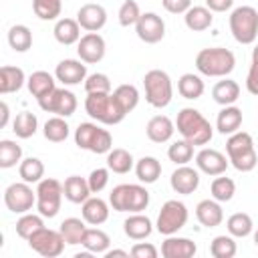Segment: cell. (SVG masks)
Here are the masks:
<instances>
[{"label": "cell", "instance_id": "6da1fadb", "mask_svg": "<svg viewBox=\"0 0 258 258\" xmlns=\"http://www.w3.org/2000/svg\"><path fill=\"white\" fill-rule=\"evenodd\" d=\"M175 127L179 135L191 145H206L212 141V125L198 109H191V107L181 109L177 113Z\"/></svg>", "mask_w": 258, "mask_h": 258}, {"label": "cell", "instance_id": "7a4b0ae2", "mask_svg": "<svg viewBox=\"0 0 258 258\" xmlns=\"http://www.w3.org/2000/svg\"><path fill=\"white\" fill-rule=\"evenodd\" d=\"M234 64H236L234 52L222 46L204 48L196 56V67L206 77H226L234 71Z\"/></svg>", "mask_w": 258, "mask_h": 258}, {"label": "cell", "instance_id": "3957f363", "mask_svg": "<svg viewBox=\"0 0 258 258\" xmlns=\"http://www.w3.org/2000/svg\"><path fill=\"white\" fill-rule=\"evenodd\" d=\"M85 109L93 119L105 125H117L127 115L111 93H87Z\"/></svg>", "mask_w": 258, "mask_h": 258}, {"label": "cell", "instance_id": "277c9868", "mask_svg": "<svg viewBox=\"0 0 258 258\" xmlns=\"http://www.w3.org/2000/svg\"><path fill=\"white\" fill-rule=\"evenodd\" d=\"M226 151H228V159L232 161V165L238 171H252L258 163V155L254 149V141L252 135L246 131H236L230 135L228 143H226Z\"/></svg>", "mask_w": 258, "mask_h": 258}, {"label": "cell", "instance_id": "5b68a950", "mask_svg": "<svg viewBox=\"0 0 258 258\" xmlns=\"http://www.w3.org/2000/svg\"><path fill=\"white\" fill-rule=\"evenodd\" d=\"M109 204L117 212L139 214L149 206V191L137 183H121L109 194Z\"/></svg>", "mask_w": 258, "mask_h": 258}, {"label": "cell", "instance_id": "8992f818", "mask_svg": "<svg viewBox=\"0 0 258 258\" xmlns=\"http://www.w3.org/2000/svg\"><path fill=\"white\" fill-rule=\"evenodd\" d=\"M143 87H145V99L151 107L163 109L169 105L171 95H173V87H171V79L165 71L153 69V71L145 73Z\"/></svg>", "mask_w": 258, "mask_h": 258}, {"label": "cell", "instance_id": "52a82bcc", "mask_svg": "<svg viewBox=\"0 0 258 258\" xmlns=\"http://www.w3.org/2000/svg\"><path fill=\"white\" fill-rule=\"evenodd\" d=\"M232 36L240 44H252L258 36V10L252 6H238L230 14Z\"/></svg>", "mask_w": 258, "mask_h": 258}, {"label": "cell", "instance_id": "ba28073f", "mask_svg": "<svg viewBox=\"0 0 258 258\" xmlns=\"http://www.w3.org/2000/svg\"><path fill=\"white\" fill-rule=\"evenodd\" d=\"M75 143L81 149L93 153H109L113 149V137L107 129L97 127L95 123H81L75 131Z\"/></svg>", "mask_w": 258, "mask_h": 258}, {"label": "cell", "instance_id": "9c48e42d", "mask_svg": "<svg viewBox=\"0 0 258 258\" xmlns=\"http://www.w3.org/2000/svg\"><path fill=\"white\" fill-rule=\"evenodd\" d=\"M62 183L52 179V177H44L38 181L36 187V208L38 214L44 218H54L60 210V200H62Z\"/></svg>", "mask_w": 258, "mask_h": 258}, {"label": "cell", "instance_id": "30bf717a", "mask_svg": "<svg viewBox=\"0 0 258 258\" xmlns=\"http://www.w3.org/2000/svg\"><path fill=\"white\" fill-rule=\"evenodd\" d=\"M187 222V208L185 204L177 202V200H167L161 206V212L157 216V232L163 236H171L177 230H181Z\"/></svg>", "mask_w": 258, "mask_h": 258}, {"label": "cell", "instance_id": "8fae6325", "mask_svg": "<svg viewBox=\"0 0 258 258\" xmlns=\"http://www.w3.org/2000/svg\"><path fill=\"white\" fill-rule=\"evenodd\" d=\"M64 238L60 234V230H50V228H40L38 232H34L30 238H28V246L38 252L40 256H46V258H54L58 254H62L64 250Z\"/></svg>", "mask_w": 258, "mask_h": 258}, {"label": "cell", "instance_id": "7c38bea8", "mask_svg": "<svg viewBox=\"0 0 258 258\" xmlns=\"http://www.w3.org/2000/svg\"><path fill=\"white\" fill-rule=\"evenodd\" d=\"M38 105L46 113H54L58 117H71L77 109V97L67 89H54L48 95L40 97Z\"/></svg>", "mask_w": 258, "mask_h": 258}, {"label": "cell", "instance_id": "4fadbf2b", "mask_svg": "<svg viewBox=\"0 0 258 258\" xmlns=\"http://www.w3.org/2000/svg\"><path fill=\"white\" fill-rule=\"evenodd\" d=\"M4 204L14 214H26L36 204V191H32L26 181L10 183L4 191Z\"/></svg>", "mask_w": 258, "mask_h": 258}, {"label": "cell", "instance_id": "5bb4252c", "mask_svg": "<svg viewBox=\"0 0 258 258\" xmlns=\"http://www.w3.org/2000/svg\"><path fill=\"white\" fill-rule=\"evenodd\" d=\"M135 30H137V36L147 42V44H155L163 38L165 34V22L161 20V16H157L155 12H145L141 14V18L137 20L135 24Z\"/></svg>", "mask_w": 258, "mask_h": 258}, {"label": "cell", "instance_id": "9a60e30c", "mask_svg": "<svg viewBox=\"0 0 258 258\" xmlns=\"http://www.w3.org/2000/svg\"><path fill=\"white\" fill-rule=\"evenodd\" d=\"M105 48H107L105 46V40L97 32H87L85 36H81V40L77 44V52H79L81 60L87 62V64H95V62L103 60Z\"/></svg>", "mask_w": 258, "mask_h": 258}, {"label": "cell", "instance_id": "2e32d148", "mask_svg": "<svg viewBox=\"0 0 258 258\" xmlns=\"http://www.w3.org/2000/svg\"><path fill=\"white\" fill-rule=\"evenodd\" d=\"M77 22L87 32H97L107 24V10L101 4H85L77 12Z\"/></svg>", "mask_w": 258, "mask_h": 258}, {"label": "cell", "instance_id": "e0dca14e", "mask_svg": "<svg viewBox=\"0 0 258 258\" xmlns=\"http://www.w3.org/2000/svg\"><path fill=\"white\" fill-rule=\"evenodd\" d=\"M228 161L230 159H226V155L218 149H202L196 155V165L206 175H222L228 167Z\"/></svg>", "mask_w": 258, "mask_h": 258}, {"label": "cell", "instance_id": "ac0fdd59", "mask_svg": "<svg viewBox=\"0 0 258 258\" xmlns=\"http://www.w3.org/2000/svg\"><path fill=\"white\" fill-rule=\"evenodd\" d=\"M54 77H56V81H60L62 85H79L81 81L87 79V67L83 64V60L64 58V60H60V62L56 64Z\"/></svg>", "mask_w": 258, "mask_h": 258}, {"label": "cell", "instance_id": "d6986e66", "mask_svg": "<svg viewBox=\"0 0 258 258\" xmlns=\"http://www.w3.org/2000/svg\"><path fill=\"white\" fill-rule=\"evenodd\" d=\"M169 183L173 187V191L177 194H183V196H189L198 189L200 185V173L194 169V167H187V165H179L171 177H169Z\"/></svg>", "mask_w": 258, "mask_h": 258}, {"label": "cell", "instance_id": "ffe728a7", "mask_svg": "<svg viewBox=\"0 0 258 258\" xmlns=\"http://www.w3.org/2000/svg\"><path fill=\"white\" fill-rule=\"evenodd\" d=\"M196 252L198 248L189 238H173V234L167 236V240L161 244L163 258H191Z\"/></svg>", "mask_w": 258, "mask_h": 258}, {"label": "cell", "instance_id": "44dd1931", "mask_svg": "<svg viewBox=\"0 0 258 258\" xmlns=\"http://www.w3.org/2000/svg\"><path fill=\"white\" fill-rule=\"evenodd\" d=\"M196 218H198V222L202 226L216 228V226L222 224L224 212H222V206L218 204V200H202L196 206Z\"/></svg>", "mask_w": 258, "mask_h": 258}, {"label": "cell", "instance_id": "7402d4cb", "mask_svg": "<svg viewBox=\"0 0 258 258\" xmlns=\"http://www.w3.org/2000/svg\"><path fill=\"white\" fill-rule=\"evenodd\" d=\"M145 131H147V137H149L153 143H165V141L171 139V135H173V131H175V125H173V121H171L169 117H165V115H155V117L149 119Z\"/></svg>", "mask_w": 258, "mask_h": 258}, {"label": "cell", "instance_id": "603a6c76", "mask_svg": "<svg viewBox=\"0 0 258 258\" xmlns=\"http://www.w3.org/2000/svg\"><path fill=\"white\" fill-rule=\"evenodd\" d=\"M62 189H64V198L73 204H83L91 198V187H89V181L81 175H71L64 179L62 183Z\"/></svg>", "mask_w": 258, "mask_h": 258}, {"label": "cell", "instance_id": "cb8c5ba5", "mask_svg": "<svg viewBox=\"0 0 258 258\" xmlns=\"http://www.w3.org/2000/svg\"><path fill=\"white\" fill-rule=\"evenodd\" d=\"M81 212H83V220L91 226H101L109 218V206L101 198H89L87 202H83Z\"/></svg>", "mask_w": 258, "mask_h": 258}, {"label": "cell", "instance_id": "d4e9b609", "mask_svg": "<svg viewBox=\"0 0 258 258\" xmlns=\"http://www.w3.org/2000/svg\"><path fill=\"white\" fill-rule=\"evenodd\" d=\"M242 125V111L234 105H228L224 107L220 113H218V119H216V129L222 133V135H232L240 129Z\"/></svg>", "mask_w": 258, "mask_h": 258}, {"label": "cell", "instance_id": "484cf974", "mask_svg": "<svg viewBox=\"0 0 258 258\" xmlns=\"http://www.w3.org/2000/svg\"><path fill=\"white\" fill-rule=\"evenodd\" d=\"M52 32H54V38L60 44H64V46L75 44V42L81 40V24L77 20H73V18H60V20H56Z\"/></svg>", "mask_w": 258, "mask_h": 258}, {"label": "cell", "instance_id": "4316f807", "mask_svg": "<svg viewBox=\"0 0 258 258\" xmlns=\"http://www.w3.org/2000/svg\"><path fill=\"white\" fill-rule=\"evenodd\" d=\"M24 71L18 67H10L4 64L0 69V93L8 95V93H16L22 85H24Z\"/></svg>", "mask_w": 258, "mask_h": 258}, {"label": "cell", "instance_id": "83f0119b", "mask_svg": "<svg viewBox=\"0 0 258 258\" xmlns=\"http://www.w3.org/2000/svg\"><path fill=\"white\" fill-rule=\"evenodd\" d=\"M212 97H214V101H216L218 105H224V107L234 105V103L238 101V97H240V85H238L236 81H232V79L220 81V83L214 85Z\"/></svg>", "mask_w": 258, "mask_h": 258}, {"label": "cell", "instance_id": "f1b7e54d", "mask_svg": "<svg viewBox=\"0 0 258 258\" xmlns=\"http://www.w3.org/2000/svg\"><path fill=\"white\" fill-rule=\"evenodd\" d=\"M183 18H185V26L189 30H194V32H202V30L210 28L212 26V20H214L212 10L208 6H191L185 12Z\"/></svg>", "mask_w": 258, "mask_h": 258}, {"label": "cell", "instance_id": "f546056e", "mask_svg": "<svg viewBox=\"0 0 258 258\" xmlns=\"http://www.w3.org/2000/svg\"><path fill=\"white\" fill-rule=\"evenodd\" d=\"M123 230H125V234H127L131 240H143V238H147V236L151 234L153 224H151V220H149L147 216L133 214V216H129V218L125 220Z\"/></svg>", "mask_w": 258, "mask_h": 258}, {"label": "cell", "instance_id": "4dcf8cb0", "mask_svg": "<svg viewBox=\"0 0 258 258\" xmlns=\"http://www.w3.org/2000/svg\"><path fill=\"white\" fill-rule=\"evenodd\" d=\"M26 85H28L30 95H32V97H36V99H40V97H44V95H48L50 91H54V89H56L52 75H50V73H46V71H36V73H32V75L28 77Z\"/></svg>", "mask_w": 258, "mask_h": 258}, {"label": "cell", "instance_id": "1f68e13d", "mask_svg": "<svg viewBox=\"0 0 258 258\" xmlns=\"http://www.w3.org/2000/svg\"><path fill=\"white\" fill-rule=\"evenodd\" d=\"M135 173H137V179L143 181V183H155L161 175V163L151 157V155H145L141 157L137 163H135Z\"/></svg>", "mask_w": 258, "mask_h": 258}, {"label": "cell", "instance_id": "d6a6232c", "mask_svg": "<svg viewBox=\"0 0 258 258\" xmlns=\"http://www.w3.org/2000/svg\"><path fill=\"white\" fill-rule=\"evenodd\" d=\"M60 234L64 238L67 244L75 246V244H81L83 242V236L87 232V226H85V220L81 218H67L60 222Z\"/></svg>", "mask_w": 258, "mask_h": 258}, {"label": "cell", "instance_id": "836d02e7", "mask_svg": "<svg viewBox=\"0 0 258 258\" xmlns=\"http://www.w3.org/2000/svg\"><path fill=\"white\" fill-rule=\"evenodd\" d=\"M89 252L93 254H105L109 250V244H111V238L99 230V228H87L85 236H83V242H81Z\"/></svg>", "mask_w": 258, "mask_h": 258}, {"label": "cell", "instance_id": "e575fe53", "mask_svg": "<svg viewBox=\"0 0 258 258\" xmlns=\"http://www.w3.org/2000/svg\"><path fill=\"white\" fill-rule=\"evenodd\" d=\"M107 167L113 171V173H129L131 167H133V157L127 149L123 147H115L107 153Z\"/></svg>", "mask_w": 258, "mask_h": 258}, {"label": "cell", "instance_id": "d590c367", "mask_svg": "<svg viewBox=\"0 0 258 258\" xmlns=\"http://www.w3.org/2000/svg\"><path fill=\"white\" fill-rule=\"evenodd\" d=\"M177 91L183 99H200L204 95V81L194 73H185L177 81Z\"/></svg>", "mask_w": 258, "mask_h": 258}, {"label": "cell", "instance_id": "8d00e7d4", "mask_svg": "<svg viewBox=\"0 0 258 258\" xmlns=\"http://www.w3.org/2000/svg\"><path fill=\"white\" fill-rule=\"evenodd\" d=\"M8 44L16 52H26L32 46V32H30V28L24 26V24H14L8 30Z\"/></svg>", "mask_w": 258, "mask_h": 258}, {"label": "cell", "instance_id": "74e56055", "mask_svg": "<svg viewBox=\"0 0 258 258\" xmlns=\"http://www.w3.org/2000/svg\"><path fill=\"white\" fill-rule=\"evenodd\" d=\"M18 173H20L22 181H26V183H38L42 179V175H44V163L38 157H26V159L20 161Z\"/></svg>", "mask_w": 258, "mask_h": 258}, {"label": "cell", "instance_id": "f35d334b", "mask_svg": "<svg viewBox=\"0 0 258 258\" xmlns=\"http://www.w3.org/2000/svg\"><path fill=\"white\" fill-rule=\"evenodd\" d=\"M36 127H38V121H36V115H32L30 111H22L16 115L14 123H12V131L16 133V137L20 139H28L36 133Z\"/></svg>", "mask_w": 258, "mask_h": 258}, {"label": "cell", "instance_id": "ab89813d", "mask_svg": "<svg viewBox=\"0 0 258 258\" xmlns=\"http://www.w3.org/2000/svg\"><path fill=\"white\" fill-rule=\"evenodd\" d=\"M226 226H228L230 236H234V238H246V236L252 232V226H254V224H252V218H250L248 214L236 212V214H232V216L228 218Z\"/></svg>", "mask_w": 258, "mask_h": 258}, {"label": "cell", "instance_id": "60d3db41", "mask_svg": "<svg viewBox=\"0 0 258 258\" xmlns=\"http://www.w3.org/2000/svg\"><path fill=\"white\" fill-rule=\"evenodd\" d=\"M20 157H22V147L16 141H10V139L0 141V167L2 169L14 167L20 161Z\"/></svg>", "mask_w": 258, "mask_h": 258}, {"label": "cell", "instance_id": "b9f144b4", "mask_svg": "<svg viewBox=\"0 0 258 258\" xmlns=\"http://www.w3.org/2000/svg\"><path fill=\"white\" fill-rule=\"evenodd\" d=\"M44 137L52 143H60L69 137V123L64 121V117H50L44 123Z\"/></svg>", "mask_w": 258, "mask_h": 258}, {"label": "cell", "instance_id": "7bdbcfd3", "mask_svg": "<svg viewBox=\"0 0 258 258\" xmlns=\"http://www.w3.org/2000/svg\"><path fill=\"white\" fill-rule=\"evenodd\" d=\"M113 97L117 99V103L121 105V109L125 113L133 111L139 103V91L133 87V85H119L115 91H113Z\"/></svg>", "mask_w": 258, "mask_h": 258}, {"label": "cell", "instance_id": "ee69618b", "mask_svg": "<svg viewBox=\"0 0 258 258\" xmlns=\"http://www.w3.org/2000/svg\"><path fill=\"white\" fill-rule=\"evenodd\" d=\"M167 157H169V161H173V163H177V165H185V163L191 161V157H194V145H191L189 141H185V139L175 141V143L169 145Z\"/></svg>", "mask_w": 258, "mask_h": 258}, {"label": "cell", "instance_id": "f6af8a7d", "mask_svg": "<svg viewBox=\"0 0 258 258\" xmlns=\"http://www.w3.org/2000/svg\"><path fill=\"white\" fill-rule=\"evenodd\" d=\"M44 216H34V214H24L18 222H16V234L24 240H28L34 232H38L40 228H44V222H42Z\"/></svg>", "mask_w": 258, "mask_h": 258}, {"label": "cell", "instance_id": "bcb514c9", "mask_svg": "<svg viewBox=\"0 0 258 258\" xmlns=\"http://www.w3.org/2000/svg\"><path fill=\"white\" fill-rule=\"evenodd\" d=\"M210 252L214 258H232L236 254V242L232 236H216L210 244Z\"/></svg>", "mask_w": 258, "mask_h": 258}, {"label": "cell", "instance_id": "7dc6e473", "mask_svg": "<svg viewBox=\"0 0 258 258\" xmlns=\"http://www.w3.org/2000/svg\"><path fill=\"white\" fill-rule=\"evenodd\" d=\"M32 8L40 20H54L62 10V0H32Z\"/></svg>", "mask_w": 258, "mask_h": 258}, {"label": "cell", "instance_id": "c3c4849f", "mask_svg": "<svg viewBox=\"0 0 258 258\" xmlns=\"http://www.w3.org/2000/svg\"><path fill=\"white\" fill-rule=\"evenodd\" d=\"M212 198L218 202H230L236 194V183L230 177H216L212 181Z\"/></svg>", "mask_w": 258, "mask_h": 258}, {"label": "cell", "instance_id": "681fc988", "mask_svg": "<svg viewBox=\"0 0 258 258\" xmlns=\"http://www.w3.org/2000/svg\"><path fill=\"white\" fill-rule=\"evenodd\" d=\"M139 18H141L139 4L135 0H125L119 8V24L121 26H133V24H137Z\"/></svg>", "mask_w": 258, "mask_h": 258}, {"label": "cell", "instance_id": "f907efd6", "mask_svg": "<svg viewBox=\"0 0 258 258\" xmlns=\"http://www.w3.org/2000/svg\"><path fill=\"white\" fill-rule=\"evenodd\" d=\"M85 91L87 93H111V81L103 73H93L85 79Z\"/></svg>", "mask_w": 258, "mask_h": 258}, {"label": "cell", "instance_id": "816d5d0a", "mask_svg": "<svg viewBox=\"0 0 258 258\" xmlns=\"http://www.w3.org/2000/svg\"><path fill=\"white\" fill-rule=\"evenodd\" d=\"M109 171H111L109 167H97V169L91 171L87 181H89V187H91L93 194H99V191L105 189V185L109 183Z\"/></svg>", "mask_w": 258, "mask_h": 258}, {"label": "cell", "instance_id": "f5cc1de1", "mask_svg": "<svg viewBox=\"0 0 258 258\" xmlns=\"http://www.w3.org/2000/svg\"><path fill=\"white\" fill-rule=\"evenodd\" d=\"M131 256H135V258H157V248L149 242H137L131 248Z\"/></svg>", "mask_w": 258, "mask_h": 258}, {"label": "cell", "instance_id": "db71d44e", "mask_svg": "<svg viewBox=\"0 0 258 258\" xmlns=\"http://www.w3.org/2000/svg\"><path fill=\"white\" fill-rule=\"evenodd\" d=\"M161 4L171 14H185L191 8V0H161Z\"/></svg>", "mask_w": 258, "mask_h": 258}, {"label": "cell", "instance_id": "11a10c76", "mask_svg": "<svg viewBox=\"0 0 258 258\" xmlns=\"http://www.w3.org/2000/svg\"><path fill=\"white\" fill-rule=\"evenodd\" d=\"M246 89L252 95H258V60H252V67L246 77Z\"/></svg>", "mask_w": 258, "mask_h": 258}, {"label": "cell", "instance_id": "9f6ffc18", "mask_svg": "<svg viewBox=\"0 0 258 258\" xmlns=\"http://www.w3.org/2000/svg\"><path fill=\"white\" fill-rule=\"evenodd\" d=\"M232 4H234V0H206V6L212 12H226L232 8Z\"/></svg>", "mask_w": 258, "mask_h": 258}, {"label": "cell", "instance_id": "6f0895ef", "mask_svg": "<svg viewBox=\"0 0 258 258\" xmlns=\"http://www.w3.org/2000/svg\"><path fill=\"white\" fill-rule=\"evenodd\" d=\"M0 109H2V119H0V127H6V123H8V115H10V113H8V105H6L4 101H2V103H0Z\"/></svg>", "mask_w": 258, "mask_h": 258}, {"label": "cell", "instance_id": "680465c9", "mask_svg": "<svg viewBox=\"0 0 258 258\" xmlns=\"http://www.w3.org/2000/svg\"><path fill=\"white\" fill-rule=\"evenodd\" d=\"M105 256H107V258H113V256H127V252H125V250H107Z\"/></svg>", "mask_w": 258, "mask_h": 258}, {"label": "cell", "instance_id": "91938a15", "mask_svg": "<svg viewBox=\"0 0 258 258\" xmlns=\"http://www.w3.org/2000/svg\"><path fill=\"white\" fill-rule=\"evenodd\" d=\"M252 60H258V44H256L254 50H252Z\"/></svg>", "mask_w": 258, "mask_h": 258}, {"label": "cell", "instance_id": "94428289", "mask_svg": "<svg viewBox=\"0 0 258 258\" xmlns=\"http://www.w3.org/2000/svg\"><path fill=\"white\" fill-rule=\"evenodd\" d=\"M254 244H256V246H258V230H256V232H254Z\"/></svg>", "mask_w": 258, "mask_h": 258}]
</instances>
